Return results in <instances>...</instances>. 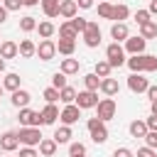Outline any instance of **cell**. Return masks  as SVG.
Wrapping results in <instances>:
<instances>
[{"label": "cell", "instance_id": "cell-28", "mask_svg": "<svg viewBox=\"0 0 157 157\" xmlns=\"http://www.w3.org/2000/svg\"><path fill=\"white\" fill-rule=\"evenodd\" d=\"M42 2V10L47 17H59V2L61 0H39Z\"/></svg>", "mask_w": 157, "mask_h": 157}, {"label": "cell", "instance_id": "cell-24", "mask_svg": "<svg viewBox=\"0 0 157 157\" xmlns=\"http://www.w3.org/2000/svg\"><path fill=\"white\" fill-rule=\"evenodd\" d=\"M128 15H130V10H128V5H113V10H110V20L113 22H123V20H128Z\"/></svg>", "mask_w": 157, "mask_h": 157}, {"label": "cell", "instance_id": "cell-17", "mask_svg": "<svg viewBox=\"0 0 157 157\" xmlns=\"http://www.w3.org/2000/svg\"><path fill=\"white\" fill-rule=\"evenodd\" d=\"M12 105L15 108H25V105H29V101H32V96H29V91H25V88H17V91H12Z\"/></svg>", "mask_w": 157, "mask_h": 157}, {"label": "cell", "instance_id": "cell-2", "mask_svg": "<svg viewBox=\"0 0 157 157\" xmlns=\"http://www.w3.org/2000/svg\"><path fill=\"white\" fill-rule=\"evenodd\" d=\"M86 128H88L91 140H93L96 145H103V142L108 140V128H105V123H103V120H98V118H88Z\"/></svg>", "mask_w": 157, "mask_h": 157}, {"label": "cell", "instance_id": "cell-25", "mask_svg": "<svg viewBox=\"0 0 157 157\" xmlns=\"http://www.w3.org/2000/svg\"><path fill=\"white\" fill-rule=\"evenodd\" d=\"M37 32H39L42 39H52V34L56 32V27H54V22L44 20V22H37Z\"/></svg>", "mask_w": 157, "mask_h": 157}, {"label": "cell", "instance_id": "cell-9", "mask_svg": "<svg viewBox=\"0 0 157 157\" xmlns=\"http://www.w3.org/2000/svg\"><path fill=\"white\" fill-rule=\"evenodd\" d=\"M83 34V42H86V47H98L101 44V27H98V22H88L86 25V29L81 32Z\"/></svg>", "mask_w": 157, "mask_h": 157}, {"label": "cell", "instance_id": "cell-55", "mask_svg": "<svg viewBox=\"0 0 157 157\" xmlns=\"http://www.w3.org/2000/svg\"><path fill=\"white\" fill-rule=\"evenodd\" d=\"M69 157H86V155H69Z\"/></svg>", "mask_w": 157, "mask_h": 157}, {"label": "cell", "instance_id": "cell-39", "mask_svg": "<svg viewBox=\"0 0 157 157\" xmlns=\"http://www.w3.org/2000/svg\"><path fill=\"white\" fill-rule=\"evenodd\" d=\"M142 140H145V145H147V147H152V150H155V147H157V130H147Z\"/></svg>", "mask_w": 157, "mask_h": 157}, {"label": "cell", "instance_id": "cell-27", "mask_svg": "<svg viewBox=\"0 0 157 157\" xmlns=\"http://www.w3.org/2000/svg\"><path fill=\"white\" fill-rule=\"evenodd\" d=\"M76 93H78V91H76L74 86L66 83L64 88H59V101H61L64 105H66V103H74V101H76Z\"/></svg>", "mask_w": 157, "mask_h": 157}, {"label": "cell", "instance_id": "cell-22", "mask_svg": "<svg viewBox=\"0 0 157 157\" xmlns=\"http://www.w3.org/2000/svg\"><path fill=\"white\" fill-rule=\"evenodd\" d=\"M54 152H56V142H54V137H42V140H39V155H44V157H54Z\"/></svg>", "mask_w": 157, "mask_h": 157}, {"label": "cell", "instance_id": "cell-21", "mask_svg": "<svg viewBox=\"0 0 157 157\" xmlns=\"http://www.w3.org/2000/svg\"><path fill=\"white\" fill-rule=\"evenodd\" d=\"M17 52H20V56L29 59V56H34V54H37V44H34L32 39H22V42L17 44Z\"/></svg>", "mask_w": 157, "mask_h": 157}, {"label": "cell", "instance_id": "cell-45", "mask_svg": "<svg viewBox=\"0 0 157 157\" xmlns=\"http://www.w3.org/2000/svg\"><path fill=\"white\" fill-rule=\"evenodd\" d=\"M20 157H39V155H37L34 147H22V150H20Z\"/></svg>", "mask_w": 157, "mask_h": 157}, {"label": "cell", "instance_id": "cell-7", "mask_svg": "<svg viewBox=\"0 0 157 157\" xmlns=\"http://www.w3.org/2000/svg\"><path fill=\"white\" fill-rule=\"evenodd\" d=\"M81 110H86V108H96L98 105V91H78L76 93V101H74Z\"/></svg>", "mask_w": 157, "mask_h": 157}, {"label": "cell", "instance_id": "cell-54", "mask_svg": "<svg viewBox=\"0 0 157 157\" xmlns=\"http://www.w3.org/2000/svg\"><path fill=\"white\" fill-rule=\"evenodd\" d=\"M2 71H5V59L0 56V74H2Z\"/></svg>", "mask_w": 157, "mask_h": 157}, {"label": "cell", "instance_id": "cell-6", "mask_svg": "<svg viewBox=\"0 0 157 157\" xmlns=\"http://www.w3.org/2000/svg\"><path fill=\"white\" fill-rule=\"evenodd\" d=\"M20 125L22 128H42V113L39 110H32V108H20V115H17Z\"/></svg>", "mask_w": 157, "mask_h": 157}, {"label": "cell", "instance_id": "cell-42", "mask_svg": "<svg viewBox=\"0 0 157 157\" xmlns=\"http://www.w3.org/2000/svg\"><path fill=\"white\" fill-rule=\"evenodd\" d=\"M69 155H86V145L83 142H71L69 145Z\"/></svg>", "mask_w": 157, "mask_h": 157}, {"label": "cell", "instance_id": "cell-20", "mask_svg": "<svg viewBox=\"0 0 157 157\" xmlns=\"http://www.w3.org/2000/svg\"><path fill=\"white\" fill-rule=\"evenodd\" d=\"M20 52H17V44L12 42V39H5V42H0V56L2 59H15Z\"/></svg>", "mask_w": 157, "mask_h": 157}, {"label": "cell", "instance_id": "cell-10", "mask_svg": "<svg viewBox=\"0 0 157 157\" xmlns=\"http://www.w3.org/2000/svg\"><path fill=\"white\" fill-rule=\"evenodd\" d=\"M34 56H39L42 61H52V59L56 56V42H54V39H42Z\"/></svg>", "mask_w": 157, "mask_h": 157}, {"label": "cell", "instance_id": "cell-33", "mask_svg": "<svg viewBox=\"0 0 157 157\" xmlns=\"http://www.w3.org/2000/svg\"><path fill=\"white\" fill-rule=\"evenodd\" d=\"M128 130H130V135H132V137H145V132H147V125H145V120H132Z\"/></svg>", "mask_w": 157, "mask_h": 157}, {"label": "cell", "instance_id": "cell-3", "mask_svg": "<svg viewBox=\"0 0 157 157\" xmlns=\"http://www.w3.org/2000/svg\"><path fill=\"white\" fill-rule=\"evenodd\" d=\"M17 140H20V145H25V147H37L39 140H42V130H39V128H22V125H20Z\"/></svg>", "mask_w": 157, "mask_h": 157}, {"label": "cell", "instance_id": "cell-43", "mask_svg": "<svg viewBox=\"0 0 157 157\" xmlns=\"http://www.w3.org/2000/svg\"><path fill=\"white\" fill-rule=\"evenodd\" d=\"M2 7H5L7 12H15V10L22 7V0H2Z\"/></svg>", "mask_w": 157, "mask_h": 157}, {"label": "cell", "instance_id": "cell-52", "mask_svg": "<svg viewBox=\"0 0 157 157\" xmlns=\"http://www.w3.org/2000/svg\"><path fill=\"white\" fill-rule=\"evenodd\" d=\"M5 20H7V10H5V7H0V25H2Z\"/></svg>", "mask_w": 157, "mask_h": 157}, {"label": "cell", "instance_id": "cell-34", "mask_svg": "<svg viewBox=\"0 0 157 157\" xmlns=\"http://www.w3.org/2000/svg\"><path fill=\"white\" fill-rule=\"evenodd\" d=\"M83 86H86V91H98L101 78H98L96 74H86V76H83Z\"/></svg>", "mask_w": 157, "mask_h": 157}, {"label": "cell", "instance_id": "cell-50", "mask_svg": "<svg viewBox=\"0 0 157 157\" xmlns=\"http://www.w3.org/2000/svg\"><path fill=\"white\" fill-rule=\"evenodd\" d=\"M39 5V0H22V7H34Z\"/></svg>", "mask_w": 157, "mask_h": 157}, {"label": "cell", "instance_id": "cell-36", "mask_svg": "<svg viewBox=\"0 0 157 157\" xmlns=\"http://www.w3.org/2000/svg\"><path fill=\"white\" fill-rule=\"evenodd\" d=\"M110 10H113V5H110L108 0H101V2H98V17L110 20Z\"/></svg>", "mask_w": 157, "mask_h": 157}, {"label": "cell", "instance_id": "cell-13", "mask_svg": "<svg viewBox=\"0 0 157 157\" xmlns=\"http://www.w3.org/2000/svg\"><path fill=\"white\" fill-rule=\"evenodd\" d=\"M17 147H20L17 132L7 130V132H2V135H0V150H2V152H12V150H17Z\"/></svg>", "mask_w": 157, "mask_h": 157}, {"label": "cell", "instance_id": "cell-31", "mask_svg": "<svg viewBox=\"0 0 157 157\" xmlns=\"http://www.w3.org/2000/svg\"><path fill=\"white\" fill-rule=\"evenodd\" d=\"M78 66H81V64H78V59H71V56H69V59H61V69H59V71L69 76V74H76V71H78Z\"/></svg>", "mask_w": 157, "mask_h": 157}, {"label": "cell", "instance_id": "cell-32", "mask_svg": "<svg viewBox=\"0 0 157 157\" xmlns=\"http://www.w3.org/2000/svg\"><path fill=\"white\" fill-rule=\"evenodd\" d=\"M110 71H113V66L105 61V59H101V61H96V66H93V74L98 76V78H105V76H110Z\"/></svg>", "mask_w": 157, "mask_h": 157}, {"label": "cell", "instance_id": "cell-40", "mask_svg": "<svg viewBox=\"0 0 157 157\" xmlns=\"http://www.w3.org/2000/svg\"><path fill=\"white\" fill-rule=\"evenodd\" d=\"M150 17H152V15H150V10H137V12H135V22H137V27H140V25H145Z\"/></svg>", "mask_w": 157, "mask_h": 157}, {"label": "cell", "instance_id": "cell-4", "mask_svg": "<svg viewBox=\"0 0 157 157\" xmlns=\"http://www.w3.org/2000/svg\"><path fill=\"white\" fill-rule=\"evenodd\" d=\"M105 61H108L113 69H118V66L125 64V49L120 47V42H113V44L105 47Z\"/></svg>", "mask_w": 157, "mask_h": 157}, {"label": "cell", "instance_id": "cell-30", "mask_svg": "<svg viewBox=\"0 0 157 157\" xmlns=\"http://www.w3.org/2000/svg\"><path fill=\"white\" fill-rule=\"evenodd\" d=\"M76 34H78V32L74 29V25H71L69 20L59 25V37H61V39H76Z\"/></svg>", "mask_w": 157, "mask_h": 157}, {"label": "cell", "instance_id": "cell-51", "mask_svg": "<svg viewBox=\"0 0 157 157\" xmlns=\"http://www.w3.org/2000/svg\"><path fill=\"white\" fill-rule=\"evenodd\" d=\"M150 15H157V0L150 2Z\"/></svg>", "mask_w": 157, "mask_h": 157}, {"label": "cell", "instance_id": "cell-56", "mask_svg": "<svg viewBox=\"0 0 157 157\" xmlns=\"http://www.w3.org/2000/svg\"><path fill=\"white\" fill-rule=\"evenodd\" d=\"M2 91H5V88H2V83H0V96H2Z\"/></svg>", "mask_w": 157, "mask_h": 157}, {"label": "cell", "instance_id": "cell-19", "mask_svg": "<svg viewBox=\"0 0 157 157\" xmlns=\"http://www.w3.org/2000/svg\"><path fill=\"white\" fill-rule=\"evenodd\" d=\"M71 137H74L71 125H61V128H56V130H54V142H56V145H66Z\"/></svg>", "mask_w": 157, "mask_h": 157}, {"label": "cell", "instance_id": "cell-12", "mask_svg": "<svg viewBox=\"0 0 157 157\" xmlns=\"http://www.w3.org/2000/svg\"><path fill=\"white\" fill-rule=\"evenodd\" d=\"M147 86H150V81H147L142 74H130V76H128V88H130L132 93H145Z\"/></svg>", "mask_w": 157, "mask_h": 157}, {"label": "cell", "instance_id": "cell-41", "mask_svg": "<svg viewBox=\"0 0 157 157\" xmlns=\"http://www.w3.org/2000/svg\"><path fill=\"white\" fill-rule=\"evenodd\" d=\"M69 22L74 25V29H76V32H83V29H86V25H88V20H83V17H71Z\"/></svg>", "mask_w": 157, "mask_h": 157}, {"label": "cell", "instance_id": "cell-37", "mask_svg": "<svg viewBox=\"0 0 157 157\" xmlns=\"http://www.w3.org/2000/svg\"><path fill=\"white\" fill-rule=\"evenodd\" d=\"M42 96H44V101H47V103H56V101H59V88L49 86V88H44V93H42Z\"/></svg>", "mask_w": 157, "mask_h": 157}, {"label": "cell", "instance_id": "cell-14", "mask_svg": "<svg viewBox=\"0 0 157 157\" xmlns=\"http://www.w3.org/2000/svg\"><path fill=\"white\" fill-rule=\"evenodd\" d=\"M39 113H42V125H54L56 118H59V108H56L54 103H47Z\"/></svg>", "mask_w": 157, "mask_h": 157}, {"label": "cell", "instance_id": "cell-5", "mask_svg": "<svg viewBox=\"0 0 157 157\" xmlns=\"http://www.w3.org/2000/svg\"><path fill=\"white\" fill-rule=\"evenodd\" d=\"M96 110H98V120H103V123H108V120H113L115 118V113H118V105H115V101L108 96V98H101L98 101V105H96Z\"/></svg>", "mask_w": 157, "mask_h": 157}, {"label": "cell", "instance_id": "cell-16", "mask_svg": "<svg viewBox=\"0 0 157 157\" xmlns=\"http://www.w3.org/2000/svg\"><path fill=\"white\" fill-rule=\"evenodd\" d=\"M76 12H78L76 0H61V2H59V15H61V17L71 20V17H76Z\"/></svg>", "mask_w": 157, "mask_h": 157}, {"label": "cell", "instance_id": "cell-57", "mask_svg": "<svg viewBox=\"0 0 157 157\" xmlns=\"http://www.w3.org/2000/svg\"><path fill=\"white\" fill-rule=\"evenodd\" d=\"M0 7H2V5H0Z\"/></svg>", "mask_w": 157, "mask_h": 157}, {"label": "cell", "instance_id": "cell-29", "mask_svg": "<svg viewBox=\"0 0 157 157\" xmlns=\"http://www.w3.org/2000/svg\"><path fill=\"white\" fill-rule=\"evenodd\" d=\"M140 37H145V39H155V37H157V22L147 20L145 25H140Z\"/></svg>", "mask_w": 157, "mask_h": 157}, {"label": "cell", "instance_id": "cell-48", "mask_svg": "<svg viewBox=\"0 0 157 157\" xmlns=\"http://www.w3.org/2000/svg\"><path fill=\"white\" fill-rule=\"evenodd\" d=\"M145 93H147V98H150V101H157V86H147V91H145Z\"/></svg>", "mask_w": 157, "mask_h": 157}, {"label": "cell", "instance_id": "cell-23", "mask_svg": "<svg viewBox=\"0 0 157 157\" xmlns=\"http://www.w3.org/2000/svg\"><path fill=\"white\" fill-rule=\"evenodd\" d=\"M74 49H76V39H61V37H59V42H56V52H59V54L71 56Z\"/></svg>", "mask_w": 157, "mask_h": 157}, {"label": "cell", "instance_id": "cell-44", "mask_svg": "<svg viewBox=\"0 0 157 157\" xmlns=\"http://www.w3.org/2000/svg\"><path fill=\"white\" fill-rule=\"evenodd\" d=\"M137 157H157V152H155L152 147H147V145H145V147H140V150H137Z\"/></svg>", "mask_w": 157, "mask_h": 157}, {"label": "cell", "instance_id": "cell-38", "mask_svg": "<svg viewBox=\"0 0 157 157\" xmlns=\"http://www.w3.org/2000/svg\"><path fill=\"white\" fill-rule=\"evenodd\" d=\"M52 86H54V88H64V86H66V74L56 71V74L52 76Z\"/></svg>", "mask_w": 157, "mask_h": 157}, {"label": "cell", "instance_id": "cell-15", "mask_svg": "<svg viewBox=\"0 0 157 157\" xmlns=\"http://www.w3.org/2000/svg\"><path fill=\"white\" fill-rule=\"evenodd\" d=\"M98 91H103L105 96H115L118 91H120V83H118V78H110V76H105V78H101V86H98Z\"/></svg>", "mask_w": 157, "mask_h": 157}, {"label": "cell", "instance_id": "cell-11", "mask_svg": "<svg viewBox=\"0 0 157 157\" xmlns=\"http://www.w3.org/2000/svg\"><path fill=\"white\" fill-rule=\"evenodd\" d=\"M145 47H147V39L140 34L125 39V52H130V54H145Z\"/></svg>", "mask_w": 157, "mask_h": 157}, {"label": "cell", "instance_id": "cell-46", "mask_svg": "<svg viewBox=\"0 0 157 157\" xmlns=\"http://www.w3.org/2000/svg\"><path fill=\"white\" fill-rule=\"evenodd\" d=\"M113 157H135V155H132L128 147H118V150L113 152Z\"/></svg>", "mask_w": 157, "mask_h": 157}, {"label": "cell", "instance_id": "cell-49", "mask_svg": "<svg viewBox=\"0 0 157 157\" xmlns=\"http://www.w3.org/2000/svg\"><path fill=\"white\" fill-rule=\"evenodd\" d=\"M76 5H78L81 10H91V7H93V0H76Z\"/></svg>", "mask_w": 157, "mask_h": 157}, {"label": "cell", "instance_id": "cell-53", "mask_svg": "<svg viewBox=\"0 0 157 157\" xmlns=\"http://www.w3.org/2000/svg\"><path fill=\"white\" fill-rule=\"evenodd\" d=\"M150 110H152V113L157 115V101H150Z\"/></svg>", "mask_w": 157, "mask_h": 157}, {"label": "cell", "instance_id": "cell-35", "mask_svg": "<svg viewBox=\"0 0 157 157\" xmlns=\"http://www.w3.org/2000/svg\"><path fill=\"white\" fill-rule=\"evenodd\" d=\"M20 29H22V32H34V29H37V20H34L32 15L22 17V20H20Z\"/></svg>", "mask_w": 157, "mask_h": 157}, {"label": "cell", "instance_id": "cell-8", "mask_svg": "<svg viewBox=\"0 0 157 157\" xmlns=\"http://www.w3.org/2000/svg\"><path fill=\"white\" fill-rule=\"evenodd\" d=\"M78 118H81V108H78L76 103H66V105L59 110V120H61V125H74Z\"/></svg>", "mask_w": 157, "mask_h": 157}, {"label": "cell", "instance_id": "cell-1", "mask_svg": "<svg viewBox=\"0 0 157 157\" xmlns=\"http://www.w3.org/2000/svg\"><path fill=\"white\" fill-rule=\"evenodd\" d=\"M128 69L132 74H150V71H157V56L152 54H132L130 59H125Z\"/></svg>", "mask_w": 157, "mask_h": 157}, {"label": "cell", "instance_id": "cell-47", "mask_svg": "<svg viewBox=\"0 0 157 157\" xmlns=\"http://www.w3.org/2000/svg\"><path fill=\"white\" fill-rule=\"evenodd\" d=\"M145 125H147V130H157V115L152 113V115L145 120Z\"/></svg>", "mask_w": 157, "mask_h": 157}, {"label": "cell", "instance_id": "cell-18", "mask_svg": "<svg viewBox=\"0 0 157 157\" xmlns=\"http://www.w3.org/2000/svg\"><path fill=\"white\" fill-rule=\"evenodd\" d=\"M110 37H113L115 42H125V39L130 37L128 25H125V22H113V27H110Z\"/></svg>", "mask_w": 157, "mask_h": 157}, {"label": "cell", "instance_id": "cell-26", "mask_svg": "<svg viewBox=\"0 0 157 157\" xmlns=\"http://www.w3.org/2000/svg\"><path fill=\"white\" fill-rule=\"evenodd\" d=\"M20 81H22V78H20V74H5V78H2V88L12 93V91H17V88H20Z\"/></svg>", "mask_w": 157, "mask_h": 157}]
</instances>
